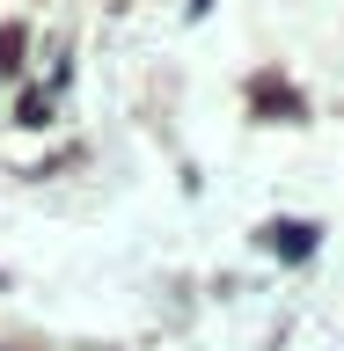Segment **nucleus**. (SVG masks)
<instances>
[{
    "mask_svg": "<svg viewBox=\"0 0 344 351\" xmlns=\"http://www.w3.org/2000/svg\"><path fill=\"white\" fill-rule=\"evenodd\" d=\"M279 249H286V256H301V249H315V234H308V227H279Z\"/></svg>",
    "mask_w": 344,
    "mask_h": 351,
    "instance_id": "nucleus-1",
    "label": "nucleus"
}]
</instances>
